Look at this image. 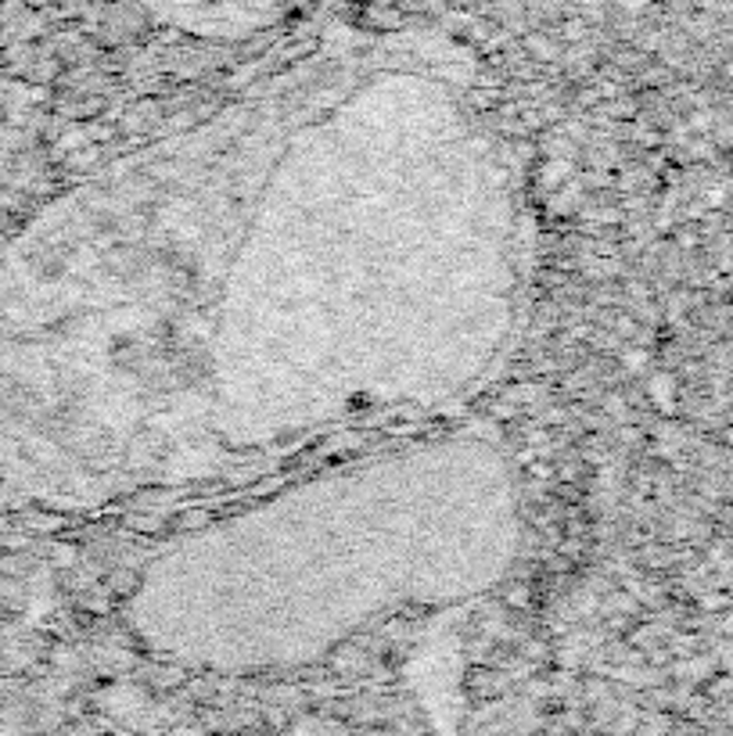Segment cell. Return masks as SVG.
Returning <instances> with one entry per match:
<instances>
[{
    "mask_svg": "<svg viewBox=\"0 0 733 736\" xmlns=\"http://www.w3.org/2000/svg\"><path fill=\"white\" fill-rule=\"evenodd\" d=\"M522 165L454 47L350 36L123 151L0 252V482L191 493L454 406L522 331Z\"/></svg>",
    "mask_w": 733,
    "mask_h": 736,
    "instance_id": "1",
    "label": "cell"
},
{
    "mask_svg": "<svg viewBox=\"0 0 733 736\" xmlns=\"http://www.w3.org/2000/svg\"><path fill=\"white\" fill-rule=\"evenodd\" d=\"M15 145H19V115L15 105L8 101V87L0 83V165L11 159Z\"/></svg>",
    "mask_w": 733,
    "mask_h": 736,
    "instance_id": "3",
    "label": "cell"
},
{
    "mask_svg": "<svg viewBox=\"0 0 733 736\" xmlns=\"http://www.w3.org/2000/svg\"><path fill=\"white\" fill-rule=\"evenodd\" d=\"M525 542L511 457L457 432L345 460L170 539L140 564L123 625L156 662L274 676L403 614L493 593Z\"/></svg>",
    "mask_w": 733,
    "mask_h": 736,
    "instance_id": "2",
    "label": "cell"
}]
</instances>
